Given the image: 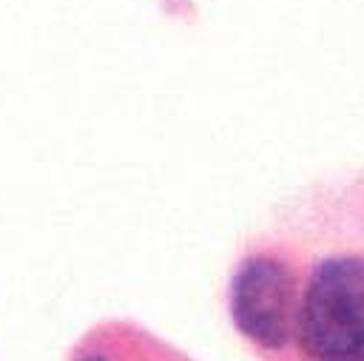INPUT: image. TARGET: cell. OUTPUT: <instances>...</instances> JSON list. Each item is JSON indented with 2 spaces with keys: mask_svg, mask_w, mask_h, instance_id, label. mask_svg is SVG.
I'll list each match as a JSON object with an SVG mask.
<instances>
[{
  "mask_svg": "<svg viewBox=\"0 0 364 361\" xmlns=\"http://www.w3.org/2000/svg\"><path fill=\"white\" fill-rule=\"evenodd\" d=\"M301 347L313 361H364V262H324L299 310Z\"/></svg>",
  "mask_w": 364,
  "mask_h": 361,
  "instance_id": "6da1fadb",
  "label": "cell"
},
{
  "mask_svg": "<svg viewBox=\"0 0 364 361\" xmlns=\"http://www.w3.org/2000/svg\"><path fill=\"white\" fill-rule=\"evenodd\" d=\"M233 318L247 338L282 347L296 324V296L287 267L276 259H250L233 284Z\"/></svg>",
  "mask_w": 364,
  "mask_h": 361,
  "instance_id": "7a4b0ae2",
  "label": "cell"
},
{
  "mask_svg": "<svg viewBox=\"0 0 364 361\" xmlns=\"http://www.w3.org/2000/svg\"><path fill=\"white\" fill-rule=\"evenodd\" d=\"M71 361H145L139 344L122 327H100L82 338Z\"/></svg>",
  "mask_w": 364,
  "mask_h": 361,
  "instance_id": "3957f363",
  "label": "cell"
}]
</instances>
